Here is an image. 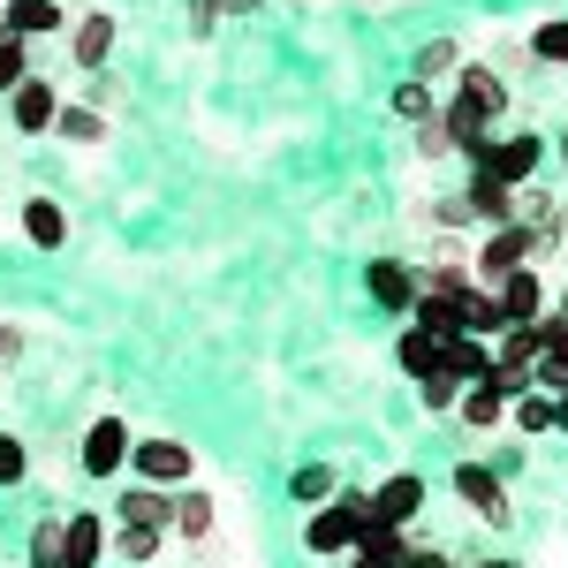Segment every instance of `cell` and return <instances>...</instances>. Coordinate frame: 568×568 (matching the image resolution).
Masks as SVG:
<instances>
[{
  "mask_svg": "<svg viewBox=\"0 0 568 568\" xmlns=\"http://www.w3.org/2000/svg\"><path fill=\"white\" fill-rule=\"evenodd\" d=\"M61 106H69V99L45 84V77H23V84L8 91V122H16V136H53Z\"/></svg>",
  "mask_w": 568,
  "mask_h": 568,
  "instance_id": "cell-12",
  "label": "cell"
},
{
  "mask_svg": "<svg viewBox=\"0 0 568 568\" xmlns=\"http://www.w3.org/2000/svg\"><path fill=\"white\" fill-rule=\"evenodd\" d=\"M114 546V516L106 508H77L69 516V538H61V568H99Z\"/></svg>",
  "mask_w": 568,
  "mask_h": 568,
  "instance_id": "cell-15",
  "label": "cell"
},
{
  "mask_svg": "<svg viewBox=\"0 0 568 568\" xmlns=\"http://www.w3.org/2000/svg\"><path fill=\"white\" fill-rule=\"evenodd\" d=\"M463 197H470V213H478V227H516V190L500 175H485V168H470V182H463Z\"/></svg>",
  "mask_w": 568,
  "mask_h": 568,
  "instance_id": "cell-19",
  "label": "cell"
},
{
  "mask_svg": "<svg viewBox=\"0 0 568 568\" xmlns=\"http://www.w3.org/2000/svg\"><path fill=\"white\" fill-rule=\"evenodd\" d=\"M364 296H372L379 311H394V318H409L417 296H425V273H417L409 258H372L364 265Z\"/></svg>",
  "mask_w": 568,
  "mask_h": 568,
  "instance_id": "cell-10",
  "label": "cell"
},
{
  "mask_svg": "<svg viewBox=\"0 0 568 568\" xmlns=\"http://www.w3.org/2000/svg\"><path fill=\"white\" fill-rule=\"evenodd\" d=\"M439 114L470 136V144H478V136H500V130H508V77H500L493 61H463V77L447 84Z\"/></svg>",
  "mask_w": 568,
  "mask_h": 568,
  "instance_id": "cell-1",
  "label": "cell"
},
{
  "mask_svg": "<svg viewBox=\"0 0 568 568\" xmlns=\"http://www.w3.org/2000/svg\"><path fill=\"white\" fill-rule=\"evenodd\" d=\"M175 538H190V546H205V538H213L220 530V508H213V493H205V485H182L175 493Z\"/></svg>",
  "mask_w": 568,
  "mask_h": 568,
  "instance_id": "cell-21",
  "label": "cell"
},
{
  "mask_svg": "<svg viewBox=\"0 0 568 568\" xmlns=\"http://www.w3.org/2000/svg\"><path fill=\"white\" fill-rule=\"evenodd\" d=\"M554 160H561V175H568V130H561V136H554Z\"/></svg>",
  "mask_w": 568,
  "mask_h": 568,
  "instance_id": "cell-44",
  "label": "cell"
},
{
  "mask_svg": "<svg viewBox=\"0 0 568 568\" xmlns=\"http://www.w3.org/2000/svg\"><path fill=\"white\" fill-rule=\"evenodd\" d=\"M463 334H478V342H500L508 334V318H500V304H493V288H463Z\"/></svg>",
  "mask_w": 568,
  "mask_h": 568,
  "instance_id": "cell-28",
  "label": "cell"
},
{
  "mask_svg": "<svg viewBox=\"0 0 568 568\" xmlns=\"http://www.w3.org/2000/svg\"><path fill=\"white\" fill-rule=\"evenodd\" d=\"M23 349H31L23 318H0V364H23Z\"/></svg>",
  "mask_w": 568,
  "mask_h": 568,
  "instance_id": "cell-40",
  "label": "cell"
},
{
  "mask_svg": "<svg viewBox=\"0 0 568 568\" xmlns=\"http://www.w3.org/2000/svg\"><path fill=\"white\" fill-rule=\"evenodd\" d=\"M334 493H342V470H334V463H304V470L288 478V500H296L304 516H311V508H326Z\"/></svg>",
  "mask_w": 568,
  "mask_h": 568,
  "instance_id": "cell-27",
  "label": "cell"
},
{
  "mask_svg": "<svg viewBox=\"0 0 568 568\" xmlns=\"http://www.w3.org/2000/svg\"><path fill=\"white\" fill-rule=\"evenodd\" d=\"M417 160H425V168H439V160H463V152H470V136L455 130V122H447V114H433V122H417Z\"/></svg>",
  "mask_w": 568,
  "mask_h": 568,
  "instance_id": "cell-25",
  "label": "cell"
},
{
  "mask_svg": "<svg viewBox=\"0 0 568 568\" xmlns=\"http://www.w3.org/2000/svg\"><path fill=\"white\" fill-rule=\"evenodd\" d=\"M409 326H425V334H463V296H439V288H425L417 296V311H409Z\"/></svg>",
  "mask_w": 568,
  "mask_h": 568,
  "instance_id": "cell-29",
  "label": "cell"
},
{
  "mask_svg": "<svg viewBox=\"0 0 568 568\" xmlns=\"http://www.w3.org/2000/svg\"><path fill=\"white\" fill-rule=\"evenodd\" d=\"M53 136H61V144H106V114L77 99V106H61V122H53Z\"/></svg>",
  "mask_w": 568,
  "mask_h": 568,
  "instance_id": "cell-31",
  "label": "cell"
},
{
  "mask_svg": "<svg viewBox=\"0 0 568 568\" xmlns=\"http://www.w3.org/2000/svg\"><path fill=\"white\" fill-rule=\"evenodd\" d=\"M425 500H433V485L417 478V470H387V478L372 485V516L394 530H409L417 516H425Z\"/></svg>",
  "mask_w": 568,
  "mask_h": 568,
  "instance_id": "cell-11",
  "label": "cell"
},
{
  "mask_svg": "<svg viewBox=\"0 0 568 568\" xmlns=\"http://www.w3.org/2000/svg\"><path fill=\"white\" fill-rule=\"evenodd\" d=\"M524 265H538V235H530L524 220H516V227H485V243L470 251L478 288H500V281H508V273H524Z\"/></svg>",
  "mask_w": 568,
  "mask_h": 568,
  "instance_id": "cell-4",
  "label": "cell"
},
{
  "mask_svg": "<svg viewBox=\"0 0 568 568\" xmlns=\"http://www.w3.org/2000/svg\"><path fill=\"white\" fill-rule=\"evenodd\" d=\"M554 409H561V433H568V387H561V394H554Z\"/></svg>",
  "mask_w": 568,
  "mask_h": 568,
  "instance_id": "cell-45",
  "label": "cell"
},
{
  "mask_svg": "<svg viewBox=\"0 0 568 568\" xmlns=\"http://www.w3.org/2000/svg\"><path fill=\"white\" fill-rule=\"evenodd\" d=\"M516 394H530V387H516L508 372H485V379H470V387H463V402H455V425H463L470 439H493L500 425H508Z\"/></svg>",
  "mask_w": 568,
  "mask_h": 568,
  "instance_id": "cell-3",
  "label": "cell"
},
{
  "mask_svg": "<svg viewBox=\"0 0 568 568\" xmlns=\"http://www.w3.org/2000/svg\"><path fill=\"white\" fill-rule=\"evenodd\" d=\"M554 318H568V288H561V296H554Z\"/></svg>",
  "mask_w": 568,
  "mask_h": 568,
  "instance_id": "cell-46",
  "label": "cell"
},
{
  "mask_svg": "<svg viewBox=\"0 0 568 568\" xmlns=\"http://www.w3.org/2000/svg\"><path fill=\"white\" fill-rule=\"evenodd\" d=\"M439 227V235H463V227H478V213H470V197L455 190V197H433V213H425Z\"/></svg>",
  "mask_w": 568,
  "mask_h": 568,
  "instance_id": "cell-37",
  "label": "cell"
},
{
  "mask_svg": "<svg viewBox=\"0 0 568 568\" xmlns=\"http://www.w3.org/2000/svg\"><path fill=\"white\" fill-rule=\"evenodd\" d=\"M77 16L61 8V0H8V16H0V31L8 39H53V31H69Z\"/></svg>",
  "mask_w": 568,
  "mask_h": 568,
  "instance_id": "cell-17",
  "label": "cell"
},
{
  "mask_svg": "<svg viewBox=\"0 0 568 568\" xmlns=\"http://www.w3.org/2000/svg\"><path fill=\"white\" fill-rule=\"evenodd\" d=\"M455 402H463V379H447V372L417 379V409H425V417H455Z\"/></svg>",
  "mask_w": 568,
  "mask_h": 568,
  "instance_id": "cell-33",
  "label": "cell"
},
{
  "mask_svg": "<svg viewBox=\"0 0 568 568\" xmlns=\"http://www.w3.org/2000/svg\"><path fill=\"white\" fill-rule=\"evenodd\" d=\"M493 470H500V485L524 470V439H508V447H493Z\"/></svg>",
  "mask_w": 568,
  "mask_h": 568,
  "instance_id": "cell-42",
  "label": "cell"
},
{
  "mask_svg": "<svg viewBox=\"0 0 568 568\" xmlns=\"http://www.w3.org/2000/svg\"><path fill=\"white\" fill-rule=\"evenodd\" d=\"M463 61H470V45H463V39H425V45H417V61H409V77L433 84L439 99H447V84L463 77Z\"/></svg>",
  "mask_w": 568,
  "mask_h": 568,
  "instance_id": "cell-18",
  "label": "cell"
},
{
  "mask_svg": "<svg viewBox=\"0 0 568 568\" xmlns=\"http://www.w3.org/2000/svg\"><path fill=\"white\" fill-rule=\"evenodd\" d=\"M387 114H394V122H402V130H417V122H433V114H439V91H433V84H417V77H409V84H394Z\"/></svg>",
  "mask_w": 568,
  "mask_h": 568,
  "instance_id": "cell-30",
  "label": "cell"
},
{
  "mask_svg": "<svg viewBox=\"0 0 568 568\" xmlns=\"http://www.w3.org/2000/svg\"><path fill=\"white\" fill-rule=\"evenodd\" d=\"M530 61H538V69H568V16L530 23Z\"/></svg>",
  "mask_w": 568,
  "mask_h": 568,
  "instance_id": "cell-32",
  "label": "cell"
},
{
  "mask_svg": "<svg viewBox=\"0 0 568 568\" xmlns=\"http://www.w3.org/2000/svg\"><path fill=\"white\" fill-rule=\"evenodd\" d=\"M372 524H379V516H372V493H364V485H342L326 508L304 516V554L311 561H349Z\"/></svg>",
  "mask_w": 568,
  "mask_h": 568,
  "instance_id": "cell-2",
  "label": "cell"
},
{
  "mask_svg": "<svg viewBox=\"0 0 568 568\" xmlns=\"http://www.w3.org/2000/svg\"><path fill=\"white\" fill-rule=\"evenodd\" d=\"M546 356H554V311H546L538 326H508V334L493 342V372H508L516 387H530Z\"/></svg>",
  "mask_w": 568,
  "mask_h": 568,
  "instance_id": "cell-9",
  "label": "cell"
},
{
  "mask_svg": "<svg viewBox=\"0 0 568 568\" xmlns=\"http://www.w3.org/2000/svg\"><path fill=\"white\" fill-rule=\"evenodd\" d=\"M23 478H31V447L16 433H0V485H23Z\"/></svg>",
  "mask_w": 568,
  "mask_h": 568,
  "instance_id": "cell-39",
  "label": "cell"
},
{
  "mask_svg": "<svg viewBox=\"0 0 568 568\" xmlns=\"http://www.w3.org/2000/svg\"><path fill=\"white\" fill-rule=\"evenodd\" d=\"M23 77H39V69H31V39H8V31H0V99L23 84Z\"/></svg>",
  "mask_w": 568,
  "mask_h": 568,
  "instance_id": "cell-35",
  "label": "cell"
},
{
  "mask_svg": "<svg viewBox=\"0 0 568 568\" xmlns=\"http://www.w3.org/2000/svg\"><path fill=\"white\" fill-rule=\"evenodd\" d=\"M447 485H455V500H463L485 530H508V524H516L508 485H500V470H493V463H478V455H470V463H455V478H447Z\"/></svg>",
  "mask_w": 568,
  "mask_h": 568,
  "instance_id": "cell-7",
  "label": "cell"
},
{
  "mask_svg": "<svg viewBox=\"0 0 568 568\" xmlns=\"http://www.w3.org/2000/svg\"><path fill=\"white\" fill-rule=\"evenodd\" d=\"M402 568H463V561H447V546H425V538H409Z\"/></svg>",
  "mask_w": 568,
  "mask_h": 568,
  "instance_id": "cell-41",
  "label": "cell"
},
{
  "mask_svg": "<svg viewBox=\"0 0 568 568\" xmlns=\"http://www.w3.org/2000/svg\"><path fill=\"white\" fill-rule=\"evenodd\" d=\"M160 546H168V524H114V546H106V554L122 568H152Z\"/></svg>",
  "mask_w": 568,
  "mask_h": 568,
  "instance_id": "cell-23",
  "label": "cell"
},
{
  "mask_svg": "<svg viewBox=\"0 0 568 568\" xmlns=\"http://www.w3.org/2000/svg\"><path fill=\"white\" fill-rule=\"evenodd\" d=\"M23 243H31V251H61V243H69L61 197H23Z\"/></svg>",
  "mask_w": 568,
  "mask_h": 568,
  "instance_id": "cell-22",
  "label": "cell"
},
{
  "mask_svg": "<svg viewBox=\"0 0 568 568\" xmlns=\"http://www.w3.org/2000/svg\"><path fill=\"white\" fill-rule=\"evenodd\" d=\"M130 447H136L130 417L99 409V417L84 425V439H77V463H84V478H122V470H130Z\"/></svg>",
  "mask_w": 568,
  "mask_h": 568,
  "instance_id": "cell-5",
  "label": "cell"
},
{
  "mask_svg": "<svg viewBox=\"0 0 568 568\" xmlns=\"http://www.w3.org/2000/svg\"><path fill=\"white\" fill-rule=\"evenodd\" d=\"M61 538H69V516H45L31 530V568H61Z\"/></svg>",
  "mask_w": 568,
  "mask_h": 568,
  "instance_id": "cell-36",
  "label": "cell"
},
{
  "mask_svg": "<svg viewBox=\"0 0 568 568\" xmlns=\"http://www.w3.org/2000/svg\"><path fill=\"white\" fill-rule=\"evenodd\" d=\"M546 160H554V136H538V130H500V136H493V160H485V175H500L508 190H530Z\"/></svg>",
  "mask_w": 568,
  "mask_h": 568,
  "instance_id": "cell-8",
  "label": "cell"
},
{
  "mask_svg": "<svg viewBox=\"0 0 568 568\" xmlns=\"http://www.w3.org/2000/svg\"><path fill=\"white\" fill-rule=\"evenodd\" d=\"M130 470L144 485H160V493H182V485L197 478V447H190V439L152 433V439H136V447H130Z\"/></svg>",
  "mask_w": 568,
  "mask_h": 568,
  "instance_id": "cell-6",
  "label": "cell"
},
{
  "mask_svg": "<svg viewBox=\"0 0 568 568\" xmlns=\"http://www.w3.org/2000/svg\"><path fill=\"white\" fill-rule=\"evenodd\" d=\"M265 0H190V23L197 31H220V23H235V16H258Z\"/></svg>",
  "mask_w": 568,
  "mask_h": 568,
  "instance_id": "cell-34",
  "label": "cell"
},
{
  "mask_svg": "<svg viewBox=\"0 0 568 568\" xmlns=\"http://www.w3.org/2000/svg\"><path fill=\"white\" fill-rule=\"evenodd\" d=\"M439 372L463 379V387L485 379V372H493V342H478V334H447V364H439Z\"/></svg>",
  "mask_w": 568,
  "mask_h": 568,
  "instance_id": "cell-26",
  "label": "cell"
},
{
  "mask_svg": "<svg viewBox=\"0 0 568 568\" xmlns=\"http://www.w3.org/2000/svg\"><path fill=\"white\" fill-rule=\"evenodd\" d=\"M439 364H447V342H439V334H425V326H402V334H394V372H402L409 387L433 379Z\"/></svg>",
  "mask_w": 568,
  "mask_h": 568,
  "instance_id": "cell-16",
  "label": "cell"
},
{
  "mask_svg": "<svg viewBox=\"0 0 568 568\" xmlns=\"http://www.w3.org/2000/svg\"><path fill=\"white\" fill-rule=\"evenodd\" d=\"M463 568H524V561H508V554H485V561H463Z\"/></svg>",
  "mask_w": 568,
  "mask_h": 568,
  "instance_id": "cell-43",
  "label": "cell"
},
{
  "mask_svg": "<svg viewBox=\"0 0 568 568\" xmlns=\"http://www.w3.org/2000/svg\"><path fill=\"white\" fill-rule=\"evenodd\" d=\"M508 425H516V439H546V433H561V409H554V394H546V387H530V394H516Z\"/></svg>",
  "mask_w": 568,
  "mask_h": 568,
  "instance_id": "cell-24",
  "label": "cell"
},
{
  "mask_svg": "<svg viewBox=\"0 0 568 568\" xmlns=\"http://www.w3.org/2000/svg\"><path fill=\"white\" fill-rule=\"evenodd\" d=\"M114 524H175V493H160V485L136 478L130 493H114V508H106Z\"/></svg>",
  "mask_w": 568,
  "mask_h": 568,
  "instance_id": "cell-20",
  "label": "cell"
},
{
  "mask_svg": "<svg viewBox=\"0 0 568 568\" xmlns=\"http://www.w3.org/2000/svg\"><path fill=\"white\" fill-rule=\"evenodd\" d=\"M114 39H122V16H106V8H84V16H77V23H69V61H77V69H106V61H114Z\"/></svg>",
  "mask_w": 568,
  "mask_h": 568,
  "instance_id": "cell-13",
  "label": "cell"
},
{
  "mask_svg": "<svg viewBox=\"0 0 568 568\" xmlns=\"http://www.w3.org/2000/svg\"><path fill=\"white\" fill-rule=\"evenodd\" d=\"M493 304H500L508 326H538V318L554 311V288H546V273H538V265H524V273H508V281L493 288Z\"/></svg>",
  "mask_w": 568,
  "mask_h": 568,
  "instance_id": "cell-14",
  "label": "cell"
},
{
  "mask_svg": "<svg viewBox=\"0 0 568 568\" xmlns=\"http://www.w3.org/2000/svg\"><path fill=\"white\" fill-rule=\"evenodd\" d=\"M122 99H130V91H122V77H114V69H91V77H84V106H99V114H114Z\"/></svg>",
  "mask_w": 568,
  "mask_h": 568,
  "instance_id": "cell-38",
  "label": "cell"
}]
</instances>
